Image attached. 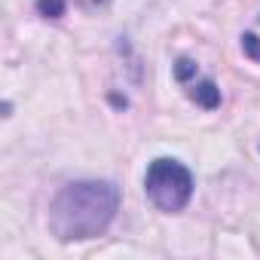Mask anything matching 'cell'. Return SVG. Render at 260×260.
<instances>
[{
    "label": "cell",
    "instance_id": "obj_1",
    "mask_svg": "<svg viewBox=\"0 0 260 260\" xmlns=\"http://www.w3.org/2000/svg\"><path fill=\"white\" fill-rule=\"evenodd\" d=\"M119 211V187L110 181H74L49 205V230L58 242H86L107 233Z\"/></svg>",
    "mask_w": 260,
    "mask_h": 260
},
{
    "label": "cell",
    "instance_id": "obj_2",
    "mask_svg": "<svg viewBox=\"0 0 260 260\" xmlns=\"http://www.w3.org/2000/svg\"><path fill=\"white\" fill-rule=\"evenodd\" d=\"M193 172L181 162V159H172V156H159L147 166V175H144V190H147V199L166 211V214H178L190 205L193 199Z\"/></svg>",
    "mask_w": 260,
    "mask_h": 260
},
{
    "label": "cell",
    "instance_id": "obj_3",
    "mask_svg": "<svg viewBox=\"0 0 260 260\" xmlns=\"http://www.w3.org/2000/svg\"><path fill=\"white\" fill-rule=\"evenodd\" d=\"M190 98H193L199 107L214 110V107L220 104V89H217V83H214V80H202V83H196V86L190 89Z\"/></svg>",
    "mask_w": 260,
    "mask_h": 260
},
{
    "label": "cell",
    "instance_id": "obj_4",
    "mask_svg": "<svg viewBox=\"0 0 260 260\" xmlns=\"http://www.w3.org/2000/svg\"><path fill=\"white\" fill-rule=\"evenodd\" d=\"M64 10H68L64 0H37V13H40L43 19H61Z\"/></svg>",
    "mask_w": 260,
    "mask_h": 260
},
{
    "label": "cell",
    "instance_id": "obj_5",
    "mask_svg": "<svg viewBox=\"0 0 260 260\" xmlns=\"http://www.w3.org/2000/svg\"><path fill=\"white\" fill-rule=\"evenodd\" d=\"M242 52L251 61H260V37L257 34H242Z\"/></svg>",
    "mask_w": 260,
    "mask_h": 260
},
{
    "label": "cell",
    "instance_id": "obj_6",
    "mask_svg": "<svg viewBox=\"0 0 260 260\" xmlns=\"http://www.w3.org/2000/svg\"><path fill=\"white\" fill-rule=\"evenodd\" d=\"M190 77H196V61L178 58V64H175V80H178V83H187Z\"/></svg>",
    "mask_w": 260,
    "mask_h": 260
},
{
    "label": "cell",
    "instance_id": "obj_7",
    "mask_svg": "<svg viewBox=\"0 0 260 260\" xmlns=\"http://www.w3.org/2000/svg\"><path fill=\"white\" fill-rule=\"evenodd\" d=\"M77 7H83V10H101V7H107L110 0H74Z\"/></svg>",
    "mask_w": 260,
    "mask_h": 260
}]
</instances>
